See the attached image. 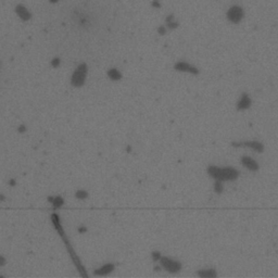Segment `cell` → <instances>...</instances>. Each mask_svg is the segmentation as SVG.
Instances as JSON below:
<instances>
[{"label": "cell", "instance_id": "1", "mask_svg": "<svg viewBox=\"0 0 278 278\" xmlns=\"http://www.w3.org/2000/svg\"><path fill=\"white\" fill-rule=\"evenodd\" d=\"M208 174L210 177L221 181L236 180L239 177V172L234 167H219L215 165H210L208 167Z\"/></svg>", "mask_w": 278, "mask_h": 278}, {"label": "cell", "instance_id": "2", "mask_svg": "<svg viewBox=\"0 0 278 278\" xmlns=\"http://www.w3.org/2000/svg\"><path fill=\"white\" fill-rule=\"evenodd\" d=\"M232 146L235 148H249L251 149L252 151L254 152H258V153H262L264 151L265 147L264 144L260 142V141L256 140H249V141H234L232 142Z\"/></svg>", "mask_w": 278, "mask_h": 278}, {"label": "cell", "instance_id": "3", "mask_svg": "<svg viewBox=\"0 0 278 278\" xmlns=\"http://www.w3.org/2000/svg\"><path fill=\"white\" fill-rule=\"evenodd\" d=\"M160 265L165 269V271H170V273H178L181 269V264L180 262L173 260L167 256H161L160 258Z\"/></svg>", "mask_w": 278, "mask_h": 278}, {"label": "cell", "instance_id": "4", "mask_svg": "<svg viewBox=\"0 0 278 278\" xmlns=\"http://www.w3.org/2000/svg\"><path fill=\"white\" fill-rule=\"evenodd\" d=\"M245 17V11L241 7L239 6H234V7L229 8L227 11V20L230 23L238 24L240 23Z\"/></svg>", "mask_w": 278, "mask_h": 278}, {"label": "cell", "instance_id": "5", "mask_svg": "<svg viewBox=\"0 0 278 278\" xmlns=\"http://www.w3.org/2000/svg\"><path fill=\"white\" fill-rule=\"evenodd\" d=\"M86 75H87V65L86 64H81L78 68L75 70V72L72 76V84L76 87L82 86L85 83Z\"/></svg>", "mask_w": 278, "mask_h": 278}, {"label": "cell", "instance_id": "6", "mask_svg": "<svg viewBox=\"0 0 278 278\" xmlns=\"http://www.w3.org/2000/svg\"><path fill=\"white\" fill-rule=\"evenodd\" d=\"M174 69L176 70L177 72L189 73V74H192V75H198L199 74V70L197 69L196 66L191 65V64L187 62H184V61H179V62L175 63Z\"/></svg>", "mask_w": 278, "mask_h": 278}, {"label": "cell", "instance_id": "7", "mask_svg": "<svg viewBox=\"0 0 278 278\" xmlns=\"http://www.w3.org/2000/svg\"><path fill=\"white\" fill-rule=\"evenodd\" d=\"M251 105H252V100H251V98H250V96L245 92V94H242L240 99L238 100L236 108H237L238 111H245V110H248V109L251 107Z\"/></svg>", "mask_w": 278, "mask_h": 278}, {"label": "cell", "instance_id": "8", "mask_svg": "<svg viewBox=\"0 0 278 278\" xmlns=\"http://www.w3.org/2000/svg\"><path fill=\"white\" fill-rule=\"evenodd\" d=\"M241 164L247 168V170L251 171V172H258L260 166H258V163L254 159H252L250 157H247V155H243L241 158Z\"/></svg>", "mask_w": 278, "mask_h": 278}, {"label": "cell", "instance_id": "9", "mask_svg": "<svg viewBox=\"0 0 278 278\" xmlns=\"http://www.w3.org/2000/svg\"><path fill=\"white\" fill-rule=\"evenodd\" d=\"M15 12H17V14L19 15V17H20L21 20H23V21H28V20H30V17H32V13H30V11H28V9H27L25 6H23V4H17V7H15Z\"/></svg>", "mask_w": 278, "mask_h": 278}, {"label": "cell", "instance_id": "10", "mask_svg": "<svg viewBox=\"0 0 278 278\" xmlns=\"http://www.w3.org/2000/svg\"><path fill=\"white\" fill-rule=\"evenodd\" d=\"M197 275L201 278H213L217 276V273L214 268H206V269H200Z\"/></svg>", "mask_w": 278, "mask_h": 278}, {"label": "cell", "instance_id": "11", "mask_svg": "<svg viewBox=\"0 0 278 278\" xmlns=\"http://www.w3.org/2000/svg\"><path fill=\"white\" fill-rule=\"evenodd\" d=\"M113 269H114V265H113V264H105V265H103L101 268H99L98 271H96L95 274L103 276V275L110 274V273H111Z\"/></svg>", "mask_w": 278, "mask_h": 278}, {"label": "cell", "instance_id": "12", "mask_svg": "<svg viewBox=\"0 0 278 278\" xmlns=\"http://www.w3.org/2000/svg\"><path fill=\"white\" fill-rule=\"evenodd\" d=\"M108 75L112 81H120L122 78V73L118 69H111L108 71Z\"/></svg>", "mask_w": 278, "mask_h": 278}, {"label": "cell", "instance_id": "13", "mask_svg": "<svg viewBox=\"0 0 278 278\" xmlns=\"http://www.w3.org/2000/svg\"><path fill=\"white\" fill-rule=\"evenodd\" d=\"M223 183L224 181H221V180H215L214 183V191L216 193H222L223 190H224V186H223Z\"/></svg>", "mask_w": 278, "mask_h": 278}, {"label": "cell", "instance_id": "14", "mask_svg": "<svg viewBox=\"0 0 278 278\" xmlns=\"http://www.w3.org/2000/svg\"><path fill=\"white\" fill-rule=\"evenodd\" d=\"M166 23H167V27H168V28H176V27L178 26V23L174 21L173 17H167Z\"/></svg>", "mask_w": 278, "mask_h": 278}, {"label": "cell", "instance_id": "15", "mask_svg": "<svg viewBox=\"0 0 278 278\" xmlns=\"http://www.w3.org/2000/svg\"><path fill=\"white\" fill-rule=\"evenodd\" d=\"M151 256H152V260H153L154 262H159L162 255H161V252L153 251V252H152V254H151Z\"/></svg>", "mask_w": 278, "mask_h": 278}, {"label": "cell", "instance_id": "16", "mask_svg": "<svg viewBox=\"0 0 278 278\" xmlns=\"http://www.w3.org/2000/svg\"><path fill=\"white\" fill-rule=\"evenodd\" d=\"M158 32H159L160 35H165V34H166V28H165L164 26H161V27H159Z\"/></svg>", "mask_w": 278, "mask_h": 278}, {"label": "cell", "instance_id": "17", "mask_svg": "<svg viewBox=\"0 0 278 278\" xmlns=\"http://www.w3.org/2000/svg\"><path fill=\"white\" fill-rule=\"evenodd\" d=\"M51 64H52V66L57 68V66H58V65L60 64V60H59V59H54V60L52 61V63H51Z\"/></svg>", "mask_w": 278, "mask_h": 278}, {"label": "cell", "instance_id": "18", "mask_svg": "<svg viewBox=\"0 0 278 278\" xmlns=\"http://www.w3.org/2000/svg\"><path fill=\"white\" fill-rule=\"evenodd\" d=\"M76 196L79 197V198H85V197H87V193H86V192H82V191H81V192H78L77 195H76Z\"/></svg>", "mask_w": 278, "mask_h": 278}, {"label": "cell", "instance_id": "19", "mask_svg": "<svg viewBox=\"0 0 278 278\" xmlns=\"http://www.w3.org/2000/svg\"><path fill=\"white\" fill-rule=\"evenodd\" d=\"M152 6H153V7H157V8H158V7H160L161 4H159V2H157V0H154L153 2H152Z\"/></svg>", "mask_w": 278, "mask_h": 278}, {"label": "cell", "instance_id": "20", "mask_svg": "<svg viewBox=\"0 0 278 278\" xmlns=\"http://www.w3.org/2000/svg\"><path fill=\"white\" fill-rule=\"evenodd\" d=\"M58 1H59V0H50V2H53V4H56Z\"/></svg>", "mask_w": 278, "mask_h": 278}]
</instances>
